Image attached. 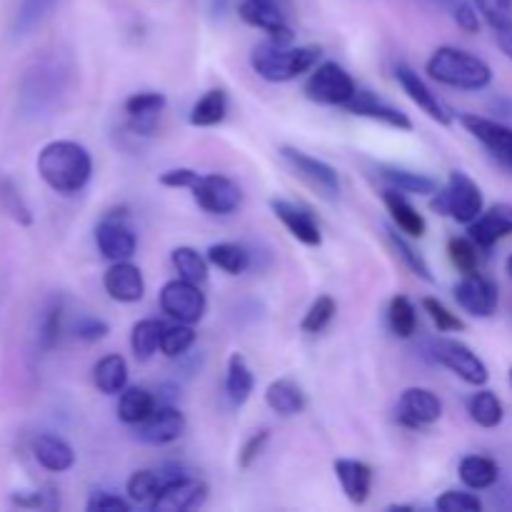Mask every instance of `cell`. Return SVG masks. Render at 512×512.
Here are the masks:
<instances>
[{
	"mask_svg": "<svg viewBox=\"0 0 512 512\" xmlns=\"http://www.w3.org/2000/svg\"><path fill=\"white\" fill-rule=\"evenodd\" d=\"M35 168L50 190L58 195H78L93 178V155L75 140H53L40 148Z\"/></svg>",
	"mask_w": 512,
	"mask_h": 512,
	"instance_id": "6da1fadb",
	"label": "cell"
},
{
	"mask_svg": "<svg viewBox=\"0 0 512 512\" xmlns=\"http://www.w3.org/2000/svg\"><path fill=\"white\" fill-rule=\"evenodd\" d=\"M323 58L318 45H280L273 40L255 45L250 53V65L255 75L268 83H290L300 75L310 73Z\"/></svg>",
	"mask_w": 512,
	"mask_h": 512,
	"instance_id": "7a4b0ae2",
	"label": "cell"
},
{
	"mask_svg": "<svg viewBox=\"0 0 512 512\" xmlns=\"http://www.w3.org/2000/svg\"><path fill=\"white\" fill-rule=\"evenodd\" d=\"M425 70L440 85L470 90V93L485 90L493 83V68L480 55L468 53L463 48H453V45H443V48L435 50L425 63Z\"/></svg>",
	"mask_w": 512,
	"mask_h": 512,
	"instance_id": "3957f363",
	"label": "cell"
},
{
	"mask_svg": "<svg viewBox=\"0 0 512 512\" xmlns=\"http://www.w3.org/2000/svg\"><path fill=\"white\" fill-rule=\"evenodd\" d=\"M65 88H68V70H65V65L55 58L43 60V63H38L25 75L23 93H20L23 110L28 115H35V118L45 115L60 103Z\"/></svg>",
	"mask_w": 512,
	"mask_h": 512,
	"instance_id": "277c9868",
	"label": "cell"
},
{
	"mask_svg": "<svg viewBox=\"0 0 512 512\" xmlns=\"http://www.w3.org/2000/svg\"><path fill=\"white\" fill-rule=\"evenodd\" d=\"M430 208L438 215H448L455 223L470 225L485 210L483 188L465 170H450L448 183L435 193Z\"/></svg>",
	"mask_w": 512,
	"mask_h": 512,
	"instance_id": "5b68a950",
	"label": "cell"
},
{
	"mask_svg": "<svg viewBox=\"0 0 512 512\" xmlns=\"http://www.w3.org/2000/svg\"><path fill=\"white\" fill-rule=\"evenodd\" d=\"M423 355L435 365H443L450 373L458 375L463 383L473 385V388H483L490 380V370L485 360L468 348L465 343L453 338H433L423 343Z\"/></svg>",
	"mask_w": 512,
	"mask_h": 512,
	"instance_id": "8992f818",
	"label": "cell"
},
{
	"mask_svg": "<svg viewBox=\"0 0 512 512\" xmlns=\"http://www.w3.org/2000/svg\"><path fill=\"white\" fill-rule=\"evenodd\" d=\"M358 93V83L353 75L338 65L335 60H325L310 70V78L305 83V98L318 105H335L345 108L348 100Z\"/></svg>",
	"mask_w": 512,
	"mask_h": 512,
	"instance_id": "52a82bcc",
	"label": "cell"
},
{
	"mask_svg": "<svg viewBox=\"0 0 512 512\" xmlns=\"http://www.w3.org/2000/svg\"><path fill=\"white\" fill-rule=\"evenodd\" d=\"M160 310L178 323L195 325L208 313V298L198 283L175 278L160 288Z\"/></svg>",
	"mask_w": 512,
	"mask_h": 512,
	"instance_id": "ba28073f",
	"label": "cell"
},
{
	"mask_svg": "<svg viewBox=\"0 0 512 512\" xmlns=\"http://www.w3.org/2000/svg\"><path fill=\"white\" fill-rule=\"evenodd\" d=\"M238 15L253 28H260L268 40L290 45L295 40L293 25L288 20V0H243Z\"/></svg>",
	"mask_w": 512,
	"mask_h": 512,
	"instance_id": "9c48e42d",
	"label": "cell"
},
{
	"mask_svg": "<svg viewBox=\"0 0 512 512\" xmlns=\"http://www.w3.org/2000/svg\"><path fill=\"white\" fill-rule=\"evenodd\" d=\"M280 158H283L285 163L293 168V173L298 175L300 180H305L320 198L338 200L340 175L333 165L325 163V160L320 158H313V155L303 153V150L293 148V145H283V148H280Z\"/></svg>",
	"mask_w": 512,
	"mask_h": 512,
	"instance_id": "30bf717a",
	"label": "cell"
},
{
	"mask_svg": "<svg viewBox=\"0 0 512 512\" xmlns=\"http://www.w3.org/2000/svg\"><path fill=\"white\" fill-rule=\"evenodd\" d=\"M193 200L210 215H233L243 203V190L228 175H200L198 183L190 188Z\"/></svg>",
	"mask_w": 512,
	"mask_h": 512,
	"instance_id": "8fae6325",
	"label": "cell"
},
{
	"mask_svg": "<svg viewBox=\"0 0 512 512\" xmlns=\"http://www.w3.org/2000/svg\"><path fill=\"white\" fill-rule=\"evenodd\" d=\"M455 303L470 313L473 318H493L498 313L500 305V290L498 283L488 275L478 273H468L460 278V283H455L453 288Z\"/></svg>",
	"mask_w": 512,
	"mask_h": 512,
	"instance_id": "7c38bea8",
	"label": "cell"
},
{
	"mask_svg": "<svg viewBox=\"0 0 512 512\" xmlns=\"http://www.w3.org/2000/svg\"><path fill=\"white\" fill-rule=\"evenodd\" d=\"M460 125L493 155L498 163L512 170V128L500 123V120L485 118L478 113H463L460 115Z\"/></svg>",
	"mask_w": 512,
	"mask_h": 512,
	"instance_id": "4fadbf2b",
	"label": "cell"
},
{
	"mask_svg": "<svg viewBox=\"0 0 512 512\" xmlns=\"http://www.w3.org/2000/svg\"><path fill=\"white\" fill-rule=\"evenodd\" d=\"M95 245L105 260L120 263V260L133 258L138 250V238H135L133 228L125 223V215H118V210H113L95 228Z\"/></svg>",
	"mask_w": 512,
	"mask_h": 512,
	"instance_id": "5bb4252c",
	"label": "cell"
},
{
	"mask_svg": "<svg viewBox=\"0 0 512 512\" xmlns=\"http://www.w3.org/2000/svg\"><path fill=\"white\" fill-rule=\"evenodd\" d=\"M395 80L400 83L403 93L408 95V98L413 100V103L418 105V108L423 110L430 120H435L438 125H445V128H448V125H453V120H455L453 110H450L448 105H445L443 100H440L438 95L430 90V85L425 83V80L420 78V75L415 73L410 65H405V63L395 65Z\"/></svg>",
	"mask_w": 512,
	"mask_h": 512,
	"instance_id": "9a60e30c",
	"label": "cell"
},
{
	"mask_svg": "<svg viewBox=\"0 0 512 512\" xmlns=\"http://www.w3.org/2000/svg\"><path fill=\"white\" fill-rule=\"evenodd\" d=\"M395 418L410 430L428 428L443 418V400L428 388H408L398 400Z\"/></svg>",
	"mask_w": 512,
	"mask_h": 512,
	"instance_id": "2e32d148",
	"label": "cell"
},
{
	"mask_svg": "<svg viewBox=\"0 0 512 512\" xmlns=\"http://www.w3.org/2000/svg\"><path fill=\"white\" fill-rule=\"evenodd\" d=\"M210 488L203 483V480L193 478V475H183V478L173 480V483L165 485L160 490L158 498L153 500L155 512H188L203 508L205 500H208Z\"/></svg>",
	"mask_w": 512,
	"mask_h": 512,
	"instance_id": "e0dca14e",
	"label": "cell"
},
{
	"mask_svg": "<svg viewBox=\"0 0 512 512\" xmlns=\"http://www.w3.org/2000/svg\"><path fill=\"white\" fill-rule=\"evenodd\" d=\"M512 235V205L510 203H495L488 210L478 215L473 223L468 225V238L478 245L483 253L493 250L500 240Z\"/></svg>",
	"mask_w": 512,
	"mask_h": 512,
	"instance_id": "ac0fdd59",
	"label": "cell"
},
{
	"mask_svg": "<svg viewBox=\"0 0 512 512\" xmlns=\"http://www.w3.org/2000/svg\"><path fill=\"white\" fill-rule=\"evenodd\" d=\"M270 210H273L275 218L288 228V233L298 243L308 245V248H320L323 245V230H320L318 220L313 218V213L308 208H303L298 203H290V200L273 198L270 200Z\"/></svg>",
	"mask_w": 512,
	"mask_h": 512,
	"instance_id": "d6986e66",
	"label": "cell"
},
{
	"mask_svg": "<svg viewBox=\"0 0 512 512\" xmlns=\"http://www.w3.org/2000/svg\"><path fill=\"white\" fill-rule=\"evenodd\" d=\"M188 420L173 403L158 405L148 420L138 425V438L148 445H170L183 438Z\"/></svg>",
	"mask_w": 512,
	"mask_h": 512,
	"instance_id": "ffe728a7",
	"label": "cell"
},
{
	"mask_svg": "<svg viewBox=\"0 0 512 512\" xmlns=\"http://www.w3.org/2000/svg\"><path fill=\"white\" fill-rule=\"evenodd\" d=\"M345 110L353 115H360V118L378 120V123L388 125V128L405 130V133L413 130V120H410L403 110L393 108V105L385 103L383 98H378V95L370 93V90L365 88H358V93H355L353 98L348 100V105H345Z\"/></svg>",
	"mask_w": 512,
	"mask_h": 512,
	"instance_id": "44dd1931",
	"label": "cell"
},
{
	"mask_svg": "<svg viewBox=\"0 0 512 512\" xmlns=\"http://www.w3.org/2000/svg\"><path fill=\"white\" fill-rule=\"evenodd\" d=\"M103 288L115 303H138L145 295V278L138 265L130 260L110 263V268L103 275Z\"/></svg>",
	"mask_w": 512,
	"mask_h": 512,
	"instance_id": "7402d4cb",
	"label": "cell"
},
{
	"mask_svg": "<svg viewBox=\"0 0 512 512\" xmlns=\"http://www.w3.org/2000/svg\"><path fill=\"white\" fill-rule=\"evenodd\" d=\"M335 478H338L340 488H343L345 498L353 505H365L373 490V468L363 460L340 458L333 463Z\"/></svg>",
	"mask_w": 512,
	"mask_h": 512,
	"instance_id": "603a6c76",
	"label": "cell"
},
{
	"mask_svg": "<svg viewBox=\"0 0 512 512\" xmlns=\"http://www.w3.org/2000/svg\"><path fill=\"white\" fill-rule=\"evenodd\" d=\"M185 468L183 465H165V468L160 470H138V473H133L128 478V498L133 500V503H148L153 505V500L158 498L160 490L165 488L168 483H173V480L183 478Z\"/></svg>",
	"mask_w": 512,
	"mask_h": 512,
	"instance_id": "cb8c5ba5",
	"label": "cell"
},
{
	"mask_svg": "<svg viewBox=\"0 0 512 512\" xmlns=\"http://www.w3.org/2000/svg\"><path fill=\"white\" fill-rule=\"evenodd\" d=\"M168 105V98L163 93H153V90H145V93H133L125 100V113H128L130 128L138 135H150L155 130L160 113Z\"/></svg>",
	"mask_w": 512,
	"mask_h": 512,
	"instance_id": "d4e9b609",
	"label": "cell"
},
{
	"mask_svg": "<svg viewBox=\"0 0 512 512\" xmlns=\"http://www.w3.org/2000/svg\"><path fill=\"white\" fill-rule=\"evenodd\" d=\"M33 458L48 473H68L75 465V450L60 435L43 433L33 440Z\"/></svg>",
	"mask_w": 512,
	"mask_h": 512,
	"instance_id": "484cf974",
	"label": "cell"
},
{
	"mask_svg": "<svg viewBox=\"0 0 512 512\" xmlns=\"http://www.w3.org/2000/svg\"><path fill=\"white\" fill-rule=\"evenodd\" d=\"M383 203L400 233L410 235V238H423V235L428 233V223H425L423 213H418V208L405 198V193L388 188L383 193Z\"/></svg>",
	"mask_w": 512,
	"mask_h": 512,
	"instance_id": "4316f807",
	"label": "cell"
},
{
	"mask_svg": "<svg viewBox=\"0 0 512 512\" xmlns=\"http://www.w3.org/2000/svg\"><path fill=\"white\" fill-rule=\"evenodd\" d=\"M265 403L280 418H293V415H300L308 408V398H305L303 388L290 378L273 380L265 390Z\"/></svg>",
	"mask_w": 512,
	"mask_h": 512,
	"instance_id": "83f0119b",
	"label": "cell"
},
{
	"mask_svg": "<svg viewBox=\"0 0 512 512\" xmlns=\"http://www.w3.org/2000/svg\"><path fill=\"white\" fill-rule=\"evenodd\" d=\"M380 178L388 183V188L400 190L405 195H435L438 193V180L425 173H415L408 168H395V165H380Z\"/></svg>",
	"mask_w": 512,
	"mask_h": 512,
	"instance_id": "f1b7e54d",
	"label": "cell"
},
{
	"mask_svg": "<svg viewBox=\"0 0 512 512\" xmlns=\"http://www.w3.org/2000/svg\"><path fill=\"white\" fill-rule=\"evenodd\" d=\"M460 480L468 490H490L500 480V465L488 455H465L458 468Z\"/></svg>",
	"mask_w": 512,
	"mask_h": 512,
	"instance_id": "f546056e",
	"label": "cell"
},
{
	"mask_svg": "<svg viewBox=\"0 0 512 512\" xmlns=\"http://www.w3.org/2000/svg\"><path fill=\"white\" fill-rule=\"evenodd\" d=\"M130 370L123 355L110 353L100 358L93 368V383L103 395H120L128 388Z\"/></svg>",
	"mask_w": 512,
	"mask_h": 512,
	"instance_id": "4dcf8cb0",
	"label": "cell"
},
{
	"mask_svg": "<svg viewBox=\"0 0 512 512\" xmlns=\"http://www.w3.org/2000/svg\"><path fill=\"white\" fill-rule=\"evenodd\" d=\"M255 390V375L250 370L245 355L233 353L228 358V373H225V395L235 408L245 405Z\"/></svg>",
	"mask_w": 512,
	"mask_h": 512,
	"instance_id": "1f68e13d",
	"label": "cell"
},
{
	"mask_svg": "<svg viewBox=\"0 0 512 512\" xmlns=\"http://www.w3.org/2000/svg\"><path fill=\"white\" fill-rule=\"evenodd\" d=\"M158 398L155 393L145 388H125L120 393L118 400V418L125 425H140L143 420H148L153 415V410L158 408Z\"/></svg>",
	"mask_w": 512,
	"mask_h": 512,
	"instance_id": "d6a6232c",
	"label": "cell"
},
{
	"mask_svg": "<svg viewBox=\"0 0 512 512\" xmlns=\"http://www.w3.org/2000/svg\"><path fill=\"white\" fill-rule=\"evenodd\" d=\"M225 115H228V93L223 88H213L190 108L188 120L193 128H213L223 123Z\"/></svg>",
	"mask_w": 512,
	"mask_h": 512,
	"instance_id": "836d02e7",
	"label": "cell"
},
{
	"mask_svg": "<svg viewBox=\"0 0 512 512\" xmlns=\"http://www.w3.org/2000/svg\"><path fill=\"white\" fill-rule=\"evenodd\" d=\"M165 325L155 318H143L133 325L130 330V348L138 363H148L155 358L160 350V340H163Z\"/></svg>",
	"mask_w": 512,
	"mask_h": 512,
	"instance_id": "e575fe53",
	"label": "cell"
},
{
	"mask_svg": "<svg viewBox=\"0 0 512 512\" xmlns=\"http://www.w3.org/2000/svg\"><path fill=\"white\" fill-rule=\"evenodd\" d=\"M468 413H470V420L485 430L498 428V425H503L505 420L503 400H500L493 390H485V388H480L478 393L470 395Z\"/></svg>",
	"mask_w": 512,
	"mask_h": 512,
	"instance_id": "d590c367",
	"label": "cell"
},
{
	"mask_svg": "<svg viewBox=\"0 0 512 512\" xmlns=\"http://www.w3.org/2000/svg\"><path fill=\"white\" fill-rule=\"evenodd\" d=\"M170 263H173V268L178 270V278H185L190 280V283H198V285H203L205 280H208V270H210L208 255L198 253V250L190 248V245H180V248H175L173 253H170Z\"/></svg>",
	"mask_w": 512,
	"mask_h": 512,
	"instance_id": "8d00e7d4",
	"label": "cell"
},
{
	"mask_svg": "<svg viewBox=\"0 0 512 512\" xmlns=\"http://www.w3.org/2000/svg\"><path fill=\"white\" fill-rule=\"evenodd\" d=\"M208 260L210 265H215L218 270L228 275H243L250 268V253L238 243H215L208 248Z\"/></svg>",
	"mask_w": 512,
	"mask_h": 512,
	"instance_id": "74e56055",
	"label": "cell"
},
{
	"mask_svg": "<svg viewBox=\"0 0 512 512\" xmlns=\"http://www.w3.org/2000/svg\"><path fill=\"white\" fill-rule=\"evenodd\" d=\"M385 235H388L390 245H393V250L398 253V258L403 260V265L415 275V278L425 280V283H435V275H433V270H430L428 260H425L423 255H420L418 250H415L413 245H410L408 240L398 233V230L385 228Z\"/></svg>",
	"mask_w": 512,
	"mask_h": 512,
	"instance_id": "f35d334b",
	"label": "cell"
},
{
	"mask_svg": "<svg viewBox=\"0 0 512 512\" xmlns=\"http://www.w3.org/2000/svg\"><path fill=\"white\" fill-rule=\"evenodd\" d=\"M388 323L398 338H413L418 330V310L408 295H395L388 305Z\"/></svg>",
	"mask_w": 512,
	"mask_h": 512,
	"instance_id": "ab89813d",
	"label": "cell"
},
{
	"mask_svg": "<svg viewBox=\"0 0 512 512\" xmlns=\"http://www.w3.org/2000/svg\"><path fill=\"white\" fill-rule=\"evenodd\" d=\"M195 345V330L193 325L188 323H178L175 320L173 325H165L163 330V340H160V353L165 358L175 360V358H183L188 355V350Z\"/></svg>",
	"mask_w": 512,
	"mask_h": 512,
	"instance_id": "60d3db41",
	"label": "cell"
},
{
	"mask_svg": "<svg viewBox=\"0 0 512 512\" xmlns=\"http://www.w3.org/2000/svg\"><path fill=\"white\" fill-rule=\"evenodd\" d=\"M0 208H3L8 218H13L23 228L33 225V213H30L28 203H25L23 195H20V190L15 188L10 178H0Z\"/></svg>",
	"mask_w": 512,
	"mask_h": 512,
	"instance_id": "b9f144b4",
	"label": "cell"
},
{
	"mask_svg": "<svg viewBox=\"0 0 512 512\" xmlns=\"http://www.w3.org/2000/svg\"><path fill=\"white\" fill-rule=\"evenodd\" d=\"M60 333H63V300L55 298L50 300L43 318H40V328H38L40 350H43V353L53 350L55 343L60 340Z\"/></svg>",
	"mask_w": 512,
	"mask_h": 512,
	"instance_id": "7bdbcfd3",
	"label": "cell"
},
{
	"mask_svg": "<svg viewBox=\"0 0 512 512\" xmlns=\"http://www.w3.org/2000/svg\"><path fill=\"white\" fill-rule=\"evenodd\" d=\"M335 313H338V303H335L330 295H320V298H315L313 305L308 308L300 328H303V333L308 335L323 333V330L333 323Z\"/></svg>",
	"mask_w": 512,
	"mask_h": 512,
	"instance_id": "ee69618b",
	"label": "cell"
},
{
	"mask_svg": "<svg viewBox=\"0 0 512 512\" xmlns=\"http://www.w3.org/2000/svg\"><path fill=\"white\" fill-rule=\"evenodd\" d=\"M448 255H450V263H453L463 275L478 273L480 248L470 238H450Z\"/></svg>",
	"mask_w": 512,
	"mask_h": 512,
	"instance_id": "f6af8a7d",
	"label": "cell"
},
{
	"mask_svg": "<svg viewBox=\"0 0 512 512\" xmlns=\"http://www.w3.org/2000/svg\"><path fill=\"white\" fill-rule=\"evenodd\" d=\"M435 508L440 512H480L483 510V500L475 493H465V490H445L435 500Z\"/></svg>",
	"mask_w": 512,
	"mask_h": 512,
	"instance_id": "bcb514c9",
	"label": "cell"
},
{
	"mask_svg": "<svg viewBox=\"0 0 512 512\" xmlns=\"http://www.w3.org/2000/svg\"><path fill=\"white\" fill-rule=\"evenodd\" d=\"M423 310L430 315V320L435 323L438 333H460L465 330V323L455 313H450L438 298H423Z\"/></svg>",
	"mask_w": 512,
	"mask_h": 512,
	"instance_id": "7dc6e473",
	"label": "cell"
},
{
	"mask_svg": "<svg viewBox=\"0 0 512 512\" xmlns=\"http://www.w3.org/2000/svg\"><path fill=\"white\" fill-rule=\"evenodd\" d=\"M130 508H133V500L120 498V495L110 493V490H95L88 498V503H85L88 512H130Z\"/></svg>",
	"mask_w": 512,
	"mask_h": 512,
	"instance_id": "c3c4849f",
	"label": "cell"
},
{
	"mask_svg": "<svg viewBox=\"0 0 512 512\" xmlns=\"http://www.w3.org/2000/svg\"><path fill=\"white\" fill-rule=\"evenodd\" d=\"M110 333V325L105 320L95 318V315H80L73 323V335L75 338L85 340V343H98L105 335Z\"/></svg>",
	"mask_w": 512,
	"mask_h": 512,
	"instance_id": "681fc988",
	"label": "cell"
},
{
	"mask_svg": "<svg viewBox=\"0 0 512 512\" xmlns=\"http://www.w3.org/2000/svg\"><path fill=\"white\" fill-rule=\"evenodd\" d=\"M453 20H455V25H458V28L468 35L480 33V28H483V15H480L478 5H475L473 0H463V3L455 5Z\"/></svg>",
	"mask_w": 512,
	"mask_h": 512,
	"instance_id": "f907efd6",
	"label": "cell"
},
{
	"mask_svg": "<svg viewBox=\"0 0 512 512\" xmlns=\"http://www.w3.org/2000/svg\"><path fill=\"white\" fill-rule=\"evenodd\" d=\"M473 3L478 5L480 15L490 28L512 20V0H473Z\"/></svg>",
	"mask_w": 512,
	"mask_h": 512,
	"instance_id": "816d5d0a",
	"label": "cell"
},
{
	"mask_svg": "<svg viewBox=\"0 0 512 512\" xmlns=\"http://www.w3.org/2000/svg\"><path fill=\"white\" fill-rule=\"evenodd\" d=\"M268 440H270V430H258V433L250 435V438L245 440V445H243V448H240V453H238V468L240 470H248L250 465H253L255 460H258L260 455H263V450H265V445H268Z\"/></svg>",
	"mask_w": 512,
	"mask_h": 512,
	"instance_id": "f5cc1de1",
	"label": "cell"
},
{
	"mask_svg": "<svg viewBox=\"0 0 512 512\" xmlns=\"http://www.w3.org/2000/svg\"><path fill=\"white\" fill-rule=\"evenodd\" d=\"M200 175L203 173H198V170H193V168H170V170H165V173H160L158 183L163 185V188H188L190 190L195 183H198Z\"/></svg>",
	"mask_w": 512,
	"mask_h": 512,
	"instance_id": "db71d44e",
	"label": "cell"
},
{
	"mask_svg": "<svg viewBox=\"0 0 512 512\" xmlns=\"http://www.w3.org/2000/svg\"><path fill=\"white\" fill-rule=\"evenodd\" d=\"M50 5H53V0H25L23 8H20V13H18L20 33H25V30L33 28V25L38 23L45 13H48Z\"/></svg>",
	"mask_w": 512,
	"mask_h": 512,
	"instance_id": "11a10c76",
	"label": "cell"
},
{
	"mask_svg": "<svg viewBox=\"0 0 512 512\" xmlns=\"http://www.w3.org/2000/svg\"><path fill=\"white\" fill-rule=\"evenodd\" d=\"M493 35H495V43H498V48L503 50L505 58L512 60V20H505V23L495 25Z\"/></svg>",
	"mask_w": 512,
	"mask_h": 512,
	"instance_id": "9f6ffc18",
	"label": "cell"
},
{
	"mask_svg": "<svg viewBox=\"0 0 512 512\" xmlns=\"http://www.w3.org/2000/svg\"><path fill=\"white\" fill-rule=\"evenodd\" d=\"M13 503L20 505V508H50L48 493H15Z\"/></svg>",
	"mask_w": 512,
	"mask_h": 512,
	"instance_id": "6f0895ef",
	"label": "cell"
},
{
	"mask_svg": "<svg viewBox=\"0 0 512 512\" xmlns=\"http://www.w3.org/2000/svg\"><path fill=\"white\" fill-rule=\"evenodd\" d=\"M505 273H508L510 278H512V255H510L508 260H505Z\"/></svg>",
	"mask_w": 512,
	"mask_h": 512,
	"instance_id": "680465c9",
	"label": "cell"
},
{
	"mask_svg": "<svg viewBox=\"0 0 512 512\" xmlns=\"http://www.w3.org/2000/svg\"><path fill=\"white\" fill-rule=\"evenodd\" d=\"M508 378H510V385H512V368H510V373H508Z\"/></svg>",
	"mask_w": 512,
	"mask_h": 512,
	"instance_id": "91938a15",
	"label": "cell"
}]
</instances>
